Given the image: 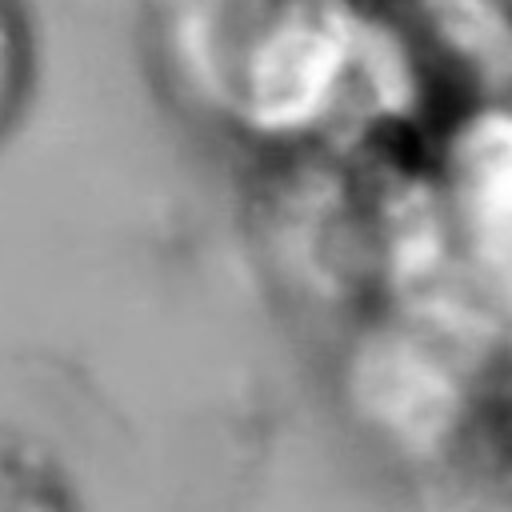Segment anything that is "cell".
Wrapping results in <instances>:
<instances>
[{"label":"cell","mask_w":512,"mask_h":512,"mask_svg":"<svg viewBox=\"0 0 512 512\" xmlns=\"http://www.w3.org/2000/svg\"><path fill=\"white\" fill-rule=\"evenodd\" d=\"M168 92L228 140L320 144L360 68L356 0H144Z\"/></svg>","instance_id":"obj_1"},{"label":"cell","mask_w":512,"mask_h":512,"mask_svg":"<svg viewBox=\"0 0 512 512\" xmlns=\"http://www.w3.org/2000/svg\"><path fill=\"white\" fill-rule=\"evenodd\" d=\"M0 512H84L56 448L8 424H0Z\"/></svg>","instance_id":"obj_2"},{"label":"cell","mask_w":512,"mask_h":512,"mask_svg":"<svg viewBox=\"0 0 512 512\" xmlns=\"http://www.w3.org/2000/svg\"><path fill=\"white\" fill-rule=\"evenodd\" d=\"M36 72L32 28L20 0H0V140L16 124Z\"/></svg>","instance_id":"obj_3"}]
</instances>
